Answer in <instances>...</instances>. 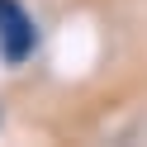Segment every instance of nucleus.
Wrapping results in <instances>:
<instances>
[{
	"label": "nucleus",
	"instance_id": "f257e3e1",
	"mask_svg": "<svg viewBox=\"0 0 147 147\" xmlns=\"http://www.w3.org/2000/svg\"><path fill=\"white\" fill-rule=\"evenodd\" d=\"M38 19L24 10L19 0H0V62L5 67H24L38 52Z\"/></svg>",
	"mask_w": 147,
	"mask_h": 147
}]
</instances>
